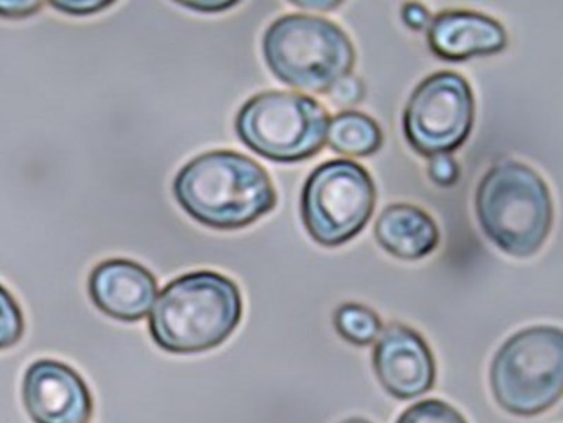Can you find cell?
Segmentation results:
<instances>
[{
	"label": "cell",
	"instance_id": "cell-1",
	"mask_svg": "<svg viewBox=\"0 0 563 423\" xmlns=\"http://www.w3.org/2000/svg\"><path fill=\"white\" fill-rule=\"evenodd\" d=\"M174 198L199 225L232 232L253 225L277 207L267 169L242 153L207 152L179 169Z\"/></svg>",
	"mask_w": 563,
	"mask_h": 423
},
{
	"label": "cell",
	"instance_id": "cell-2",
	"mask_svg": "<svg viewBox=\"0 0 563 423\" xmlns=\"http://www.w3.org/2000/svg\"><path fill=\"white\" fill-rule=\"evenodd\" d=\"M238 283L216 271H194L168 282L148 320L156 345L173 355H197L225 343L241 325Z\"/></svg>",
	"mask_w": 563,
	"mask_h": 423
},
{
	"label": "cell",
	"instance_id": "cell-3",
	"mask_svg": "<svg viewBox=\"0 0 563 423\" xmlns=\"http://www.w3.org/2000/svg\"><path fill=\"white\" fill-rule=\"evenodd\" d=\"M485 236L507 256H536L554 226V203L540 174L525 163L501 162L483 176L475 197Z\"/></svg>",
	"mask_w": 563,
	"mask_h": 423
},
{
	"label": "cell",
	"instance_id": "cell-4",
	"mask_svg": "<svg viewBox=\"0 0 563 423\" xmlns=\"http://www.w3.org/2000/svg\"><path fill=\"white\" fill-rule=\"evenodd\" d=\"M262 48L273 76L303 92L328 93L356 66L351 37L336 23L312 14L278 18L264 33Z\"/></svg>",
	"mask_w": 563,
	"mask_h": 423
},
{
	"label": "cell",
	"instance_id": "cell-5",
	"mask_svg": "<svg viewBox=\"0 0 563 423\" xmlns=\"http://www.w3.org/2000/svg\"><path fill=\"white\" fill-rule=\"evenodd\" d=\"M490 387L508 414H544L563 394V333L555 326H532L503 343L493 357Z\"/></svg>",
	"mask_w": 563,
	"mask_h": 423
},
{
	"label": "cell",
	"instance_id": "cell-6",
	"mask_svg": "<svg viewBox=\"0 0 563 423\" xmlns=\"http://www.w3.org/2000/svg\"><path fill=\"white\" fill-rule=\"evenodd\" d=\"M329 113L308 94L266 91L254 94L235 119L244 146L268 162L296 164L318 156L327 144Z\"/></svg>",
	"mask_w": 563,
	"mask_h": 423
},
{
	"label": "cell",
	"instance_id": "cell-7",
	"mask_svg": "<svg viewBox=\"0 0 563 423\" xmlns=\"http://www.w3.org/2000/svg\"><path fill=\"white\" fill-rule=\"evenodd\" d=\"M375 179L362 164L339 158L310 174L301 192V219L322 247L346 245L365 231L375 213Z\"/></svg>",
	"mask_w": 563,
	"mask_h": 423
},
{
	"label": "cell",
	"instance_id": "cell-8",
	"mask_svg": "<svg viewBox=\"0 0 563 423\" xmlns=\"http://www.w3.org/2000/svg\"><path fill=\"white\" fill-rule=\"evenodd\" d=\"M475 116L470 81L457 73H435L418 84L408 99L404 137L422 157L452 156L470 138Z\"/></svg>",
	"mask_w": 563,
	"mask_h": 423
},
{
	"label": "cell",
	"instance_id": "cell-9",
	"mask_svg": "<svg viewBox=\"0 0 563 423\" xmlns=\"http://www.w3.org/2000/svg\"><path fill=\"white\" fill-rule=\"evenodd\" d=\"M373 370L386 392L400 401L427 394L437 380V363L420 333L391 323L373 348Z\"/></svg>",
	"mask_w": 563,
	"mask_h": 423
},
{
	"label": "cell",
	"instance_id": "cell-10",
	"mask_svg": "<svg viewBox=\"0 0 563 423\" xmlns=\"http://www.w3.org/2000/svg\"><path fill=\"white\" fill-rule=\"evenodd\" d=\"M24 408L34 423H88L92 396L87 382L62 361H34L22 385Z\"/></svg>",
	"mask_w": 563,
	"mask_h": 423
},
{
	"label": "cell",
	"instance_id": "cell-11",
	"mask_svg": "<svg viewBox=\"0 0 563 423\" xmlns=\"http://www.w3.org/2000/svg\"><path fill=\"white\" fill-rule=\"evenodd\" d=\"M157 280L151 270L128 258L99 263L88 280L89 298L99 311L114 321L144 320L157 297Z\"/></svg>",
	"mask_w": 563,
	"mask_h": 423
},
{
	"label": "cell",
	"instance_id": "cell-12",
	"mask_svg": "<svg viewBox=\"0 0 563 423\" xmlns=\"http://www.w3.org/2000/svg\"><path fill=\"white\" fill-rule=\"evenodd\" d=\"M427 42L433 56L446 63H465L495 56L508 46L506 29L496 19L473 10H445L432 18Z\"/></svg>",
	"mask_w": 563,
	"mask_h": 423
},
{
	"label": "cell",
	"instance_id": "cell-13",
	"mask_svg": "<svg viewBox=\"0 0 563 423\" xmlns=\"http://www.w3.org/2000/svg\"><path fill=\"white\" fill-rule=\"evenodd\" d=\"M378 246L404 261L430 256L441 242L437 222L422 208L410 203H393L383 209L375 225Z\"/></svg>",
	"mask_w": 563,
	"mask_h": 423
},
{
	"label": "cell",
	"instance_id": "cell-14",
	"mask_svg": "<svg viewBox=\"0 0 563 423\" xmlns=\"http://www.w3.org/2000/svg\"><path fill=\"white\" fill-rule=\"evenodd\" d=\"M327 142L341 156L362 158L382 151L385 134L368 114L345 111L329 121Z\"/></svg>",
	"mask_w": 563,
	"mask_h": 423
},
{
	"label": "cell",
	"instance_id": "cell-15",
	"mask_svg": "<svg viewBox=\"0 0 563 423\" xmlns=\"http://www.w3.org/2000/svg\"><path fill=\"white\" fill-rule=\"evenodd\" d=\"M333 326L343 341L358 347L371 346L385 330L375 311L355 302L343 303L338 308L333 315Z\"/></svg>",
	"mask_w": 563,
	"mask_h": 423
},
{
	"label": "cell",
	"instance_id": "cell-16",
	"mask_svg": "<svg viewBox=\"0 0 563 423\" xmlns=\"http://www.w3.org/2000/svg\"><path fill=\"white\" fill-rule=\"evenodd\" d=\"M396 423H467V421L455 407L431 398L407 408Z\"/></svg>",
	"mask_w": 563,
	"mask_h": 423
},
{
	"label": "cell",
	"instance_id": "cell-17",
	"mask_svg": "<svg viewBox=\"0 0 563 423\" xmlns=\"http://www.w3.org/2000/svg\"><path fill=\"white\" fill-rule=\"evenodd\" d=\"M24 333V316L16 298L0 283V350L16 346Z\"/></svg>",
	"mask_w": 563,
	"mask_h": 423
},
{
	"label": "cell",
	"instance_id": "cell-18",
	"mask_svg": "<svg viewBox=\"0 0 563 423\" xmlns=\"http://www.w3.org/2000/svg\"><path fill=\"white\" fill-rule=\"evenodd\" d=\"M329 101L338 108H352L363 101L366 94L365 84L351 74L333 85L328 93Z\"/></svg>",
	"mask_w": 563,
	"mask_h": 423
},
{
	"label": "cell",
	"instance_id": "cell-19",
	"mask_svg": "<svg viewBox=\"0 0 563 423\" xmlns=\"http://www.w3.org/2000/svg\"><path fill=\"white\" fill-rule=\"evenodd\" d=\"M428 177L438 187L452 188L461 178L460 164L450 154L431 157L428 164Z\"/></svg>",
	"mask_w": 563,
	"mask_h": 423
},
{
	"label": "cell",
	"instance_id": "cell-20",
	"mask_svg": "<svg viewBox=\"0 0 563 423\" xmlns=\"http://www.w3.org/2000/svg\"><path fill=\"white\" fill-rule=\"evenodd\" d=\"M402 23L412 32H422L431 23V12L422 3H404L401 8Z\"/></svg>",
	"mask_w": 563,
	"mask_h": 423
},
{
	"label": "cell",
	"instance_id": "cell-21",
	"mask_svg": "<svg viewBox=\"0 0 563 423\" xmlns=\"http://www.w3.org/2000/svg\"><path fill=\"white\" fill-rule=\"evenodd\" d=\"M52 8L68 16L85 18L111 8L113 2H49Z\"/></svg>",
	"mask_w": 563,
	"mask_h": 423
},
{
	"label": "cell",
	"instance_id": "cell-22",
	"mask_svg": "<svg viewBox=\"0 0 563 423\" xmlns=\"http://www.w3.org/2000/svg\"><path fill=\"white\" fill-rule=\"evenodd\" d=\"M43 9V2H0V19H29Z\"/></svg>",
	"mask_w": 563,
	"mask_h": 423
},
{
	"label": "cell",
	"instance_id": "cell-23",
	"mask_svg": "<svg viewBox=\"0 0 563 423\" xmlns=\"http://www.w3.org/2000/svg\"><path fill=\"white\" fill-rule=\"evenodd\" d=\"M179 4H183V7H186L188 9L197 10V12L213 13L223 12V10L235 8L238 2H179Z\"/></svg>",
	"mask_w": 563,
	"mask_h": 423
},
{
	"label": "cell",
	"instance_id": "cell-24",
	"mask_svg": "<svg viewBox=\"0 0 563 423\" xmlns=\"http://www.w3.org/2000/svg\"><path fill=\"white\" fill-rule=\"evenodd\" d=\"M297 8L321 10V12H331L341 7V2H292Z\"/></svg>",
	"mask_w": 563,
	"mask_h": 423
},
{
	"label": "cell",
	"instance_id": "cell-25",
	"mask_svg": "<svg viewBox=\"0 0 563 423\" xmlns=\"http://www.w3.org/2000/svg\"><path fill=\"white\" fill-rule=\"evenodd\" d=\"M341 423H373L365 420V418H349V420L342 421Z\"/></svg>",
	"mask_w": 563,
	"mask_h": 423
}]
</instances>
